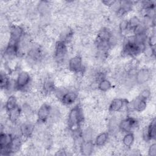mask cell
Returning a JSON list of instances; mask_svg holds the SVG:
<instances>
[{"label": "cell", "instance_id": "12", "mask_svg": "<svg viewBox=\"0 0 156 156\" xmlns=\"http://www.w3.org/2000/svg\"><path fill=\"white\" fill-rule=\"evenodd\" d=\"M77 99V94L75 91L67 90L60 98V101L63 105L69 106L73 105L76 101Z\"/></svg>", "mask_w": 156, "mask_h": 156}, {"label": "cell", "instance_id": "11", "mask_svg": "<svg viewBox=\"0 0 156 156\" xmlns=\"http://www.w3.org/2000/svg\"><path fill=\"white\" fill-rule=\"evenodd\" d=\"M129 103L127 100L124 98H115L110 103L108 110L110 112H118L124 108Z\"/></svg>", "mask_w": 156, "mask_h": 156}, {"label": "cell", "instance_id": "13", "mask_svg": "<svg viewBox=\"0 0 156 156\" xmlns=\"http://www.w3.org/2000/svg\"><path fill=\"white\" fill-rule=\"evenodd\" d=\"M34 125L29 122H24L20 127V132L21 136L25 138H29L34 132Z\"/></svg>", "mask_w": 156, "mask_h": 156}, {"label": "cell", "instance_id": "8", "mask_svg": "<svg viewBox=\"0 0 156 156\" xmlns=\"http://www.w3.org/2000/svg\"><path fill=\"white\" fill-rule=\"evenodd\" d=\"M68 68L74 73H80L83 71V65L82 57L79 55H74L68 60Z\"/></svg>", "mask_w": 156, "mask_h": 156}, {"label": "cell", "instance_id": "3", "mask_svg": "<svg viewBox=\"0 0 156 156\" xmlns=\"http://www.w3.org/2000/svg\"><path fill=\"white\" fill-rule=\"evenodd\" d=\"M32 81L30 74L25 71H20L18 73L16 78L14 81L15 90L24 91L29 87Z\"/></svg>", "mask_w": 156, "mask_h": 156}, {"label": "cell", "instance_id": "26", "mask_svg": "<svg viewBox=\"0 0 156 156\" xmlns=\"http://www.w3.org/2000/svg\"><path fill=\"white\" fill-rule=\"evenodd\" d=\"M151 96V92L150 90L148 88H145L141 91L138 96L144 100L147 101L150 98Z\"/></svg>", "mask_w": 156, "mask_h": 156}, {"label": "cell", "instance_id": "27", "mask_svg": "<svg viewBox=\"0 0 156 156\" xmlns=\"http://www.w3.org/2000/svg\"><path fill=\"white\" fill-rule=\"evenodd\" d=\"M119 31L122 32H124L129 30V24L128 20H122L119 24Z\"/></svg>", "mask_w": 156, "mask_h": 156}, {"label": "cell", "instance_id": "14", "mask_svg": "<svg viewBox=\"0 0 156 156\" xmlns=\"http://www.w3.org/2000/svg\"><path fill=\"white\" fill-rule=\"evenodd\" d=\"M94 143L92 140H85L80 143V151L82 155H91L94 150Z\"/></svg>", "mask_w": 156, "mask_h": 156}, {"label": "cell", "instance_id": "9", "mask_svg": "<svg viewBox=\"0 0 156 156\" xmlns=\"http://www.w3.org/2000/svg\"><path fill=\"white\" fill-rule=\"evenodd\" d=\"M13 136L11 133L1 132L0 135V151L1 155H8V149Z\"/></svg>", "mask_w": 156, "mask_h": 156}, {"label": "cell", "instance_id": "10", "mask_svg": "<svg viewBox=\"0 0 156 156\" xmlns=\"http://www.w3.org/2000/svg\"><path fill=\"white\" fill-rule=\"evenodd\" d=\"M151 73L148 68H143L136 71L135 81L139 85H142L146 83L151 78Z\"/></svg>", "mask_w": 156, "mask_h": 156}, {"label": "cell", "instance_id": "6", "mask_svg": "<svg viewBox=\"0 0 156 156\" xmlns=\"http://www.w3.org/2000/svg\"><path fill=\"white\" fill-rule=\"evenodd\" d=\"M52 112L51 106L46 103L43 104L38 108L37 113V121L40 123L46 122L51 116Z\"/></svg>", "mask_w": 156, "mask_h": 156}, {"label": "cell", "instance_id": "15", "mask_svg": "<svg viewBox=\"0 0 156 156\" xmlns=\"http://www.w3.org/2000/svg\"><path fill=\"white\" fill-rule=\"evenodd\" d=\"M155 129V120L154 119L147 126L143 134V137L146 141L154 140L155 138L156 134Z\"/></svg>", "mask_w": 156, "mask_h": 156}, {"label": "cell", "instance_id": "1", "mask_svg": "<svg viewBox=\"0 0 156 156\" xmlns=\"http://www.w3.org/2000/svg\"><path fill=\"white\" fill-rule=\"evenodd\" d=\"M83 121V113L82 107L80 104H77L70 110L68 113V127L73 133H79Z\"/></svg>", "mask_w": 156, "mask_h": 156}, {"label": "cell", "instance_id": "23", "mask_svg": "<svg viewBox=\"0 0 156 156\" xmlns=\"http://www.w3.org/2000/svg\"><path fill=\"white\" fill-rule=\"evenodd\" d=\"M42 88L44 93L49 94L52 92L54 93L55 87L52 80H51V79H47L43 82Z\"/></svg>", "mask_w": 156, "mask_h": 156}, {"label": "cell", "instance_id": "5", "mask_svg": "<svg viewBox=\"0 0 156 156\" xmlns=\"http://www.w3.org/2000/svg\"><path fill=\"white\" fill-rule=\"evenodd\" d=\"M68 49L66 41L60 40L56 42L54 50V57L58 62H62L65 59Z\"/></svg>", "mask_w": 156, "mask_h": 156}, {"label": "cell", "instance_id": "25", "mask_svg": "<svg viewBox=\"0 0 156 156\" xmlns=\"http://www.w3.org/2000/svg\"><path fill=\"white\" fill-rule=\"evenodd\" d=\"M141 23L140 18L136 16H133L130 18V19L128 21L129 24V30H133V29L136 27L138 24H140Z\"/></svg>", "mask_w": 156, "mask_h": 156}, {"label": "cell", "instance_id": "20", "mask_svg": "<svg viewBox=\"0 0 156 156\" xmlns=\"http://www.w3.org/2000/svg\"><path fill=\"white\" fill-rule=\"evenodd\" d=\"M11 80L5 73L1 72L0 76V86L2 90H9L10 88Z\"/></svg>", "mask_w": 156, "mask_h": 156}, {"label": "cell", "instance_id": "30", "mask_svg": "<svg viewBox=\"0 0 156 156\" xmlns=\"http://www.w3.org/2000/svg\"><path fill=\"white\" fill-rule=\"evenodd\" d=\"M104 5L108 6V7H112L114 3L115 2V1H104L102 2Z\"/></svg>", "mask_w": 156, "mask_h": 156}, {"label": "cell", "instance_id": "19", "mask_svg": "<svg viewBox=\"0 0 156 156\" xmlns=\"http://www.w3.org/2000/svg\"><path fill=\"white\" fill-rule=\"evenodd\" d=\"M109 138V133L108 132H102L98 134L94 140V145L97 147H101L105 144L108 141Z\"/></svg>", "mask_w": 156, "mask_h": 156}, {"label": "cell", "instance_id": "29", "mask_svg": "<svg viewBox=\"0 0 156 156\" xmlns=\"http://www.w3.org/2000/svg\"><path fill=\"white\" fill-rule=\"evenodd\" d=\"M148 155L151 156L156 155V144L155 143L150 145L148 149Z\"/></svg>", "mask_w": 156, "mask_h": 156}, {"label": "cell", "instance_id": "2", "mask_svg": "<svg viewBox=\"0 0 156 156\" xmlns=\"http://www.w3.org/2000/svg\"><path fill=\"white\" fill-rule=\"evenodd\" d=\"M146 43H138L135 40V35L126 38L122 45V54L127 56L133 57L143 53L146 47Z\"/></svg>", "mask_w": 156, "mask_h": 156}, {"label": "cell", "instance_id": "7", "mask_svg": "<svg viewBox=\"0 0 156 156\" xmlns=\"http://www.w3.org/2000/svg\"><path fill=\"white\" fill-rule=\"evenodd\" d=\"M24 36V29L20 26L13 25L10 30L9 43L20 44Z\"/></svg>", "mask_w": 156, "mask_h": 156}, {"label": "cell", "instance_id": "18", "mask_svg": "<svg viewBox=\"0 0 156 156\" xmlns=\"http://www.w3.org/2000/svg\"><path fill=\"white\" fill-rule=\"evenodd\" d=\"M18 106V105L16 96L14 95L9 96L5 104V110L7 113H9Z\"/></svg>", "mask_w": 156, "mask_h": 156}, {"label": "cell", "instance_id": "28", "mask_svg": "<svg viewBox=\"0 0 156 156\" xmlns=\"http://www.w3.org/2000/svg\"><path fill=\"white\" fill-rule=\"evenodd\" d=\"M155 35L154 34L151 35L149 37H147V43L148 44V46L151 48H154L156 43V39H155Z\"/></svg>", "mask_w": 156, "mask_h": 156}, {"label": "cell", "instance_id": "4", "mask_svg": "<svg viewBox=\"0 0 156 156\" xmlns=\"http://www.w3.org/2000/svg\"><path fill=\"white\" fill-rule=\"evenodd\" d=\"M138 123V120L135 118L128 116L119 122L118 128L122 132L126 133L132 132L133 129L137 126Z\"/></svg>", "mask_w": 156, "mask_h": 156}, {"label": "cell", "instance_id": "16", "mask_svg": "<svg viewBox=\"0 0 156 156\" xmlns=\"http://www.w3.org/2000/svg\"><path fill=\"white\" fill-rule=\"evenodd\" d=\"M131 107L133 110L137 112H142L146 108L147 101L144 100L138 96L132 102Z\"/></svg>", "mask_w": 156, "mask_h": 156}, {"label": "cell", "instance_id": "17", "mask_svg": "<svg viewBox=\"0 0 156 156\" xmlns=\"http://www.w3.org/2000/svg\"><path fill=\"white\" fill-rule=\"evenodd\" d=\"M22 145V140L20 136H13L12 141L8 149V155L15 153L20 151Z\"/></svg>", "mask_w": 156, "mask_h": 156}, {"label": "cell", "instance_id": "22", "mask_svg": "<svg viewBox=\"0 0 156 156\" xmlns=\"http://www.w3.org/2000/svg\"><path fill=\"white\" fill-rule=\"evenodd\" d=\"M112 88V82L106 78H104L98 82V88L102 92H106L110 90Z\"/></svg>", "mask_w": 156, "mask_h": 156}, {"label": "cell", "instance_id": "21", "mask_svg": "<svg viewBox=\"0 0 156 156\" xmlns=\"http://www.w3.org/2000/svg\"><path fill=\"white\" fill-rule=\"evenodd\" d=\"M135 141V135L132 132L126 133L122 139V144L126 147H131Z\"/></svg>", "mask_w": 156, "mask_h": 156}, {"label": "cell", "instance_id": "24", "mask_svg": "<svg viewBox=\"0 0 156 156\" xmlns=\"http://www.w3.org/2000/svg\"><path fill=\"white\" fill-rule=\"evenodd\" d=\"M21 112H22V109L18 105L16 108H15L9 113H7L9 120L12 122H16L17 120L19 119Z\"/></svg>", "mask_w": 156, "mask_h": 156}]
</instances>
